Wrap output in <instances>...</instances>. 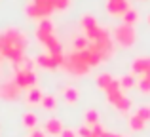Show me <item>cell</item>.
Returning <instances> with one entry per match:
<instances>
[{
    "instance_id": "1",
    "label": "cell",
    "mask_w": 150,
    "mask_h": 137,
    "mask_svg": "<svg viewBox=\"0 0 150 137\" xmlns=\"http://www.w3.org/2000/svg\"><path fill=\"white\" fill-rule=\"evenodd\" d=\"M29 46V36L23 33L21 29H6L0 33V59L6 57L13 63V67H21L23 59H25V50Z\"/></svg>"
},
{
    "instance_id": "2",
    "label": "cell",
    "mask_w": 150,
    "mask_h": 137,
    "mask_svg": "<svg viewBox=\"0 0 150 137\" xmlns=\"http://www.w3.org/2000/svg\"><path fill=\"white\" fill-rule=\"evenodd\" d=\"M36 38L48 48V53H61V42L53 34V23L48 17L40 19V23L36 27Z\"/></svg>"
},
{
    "instance_id": "3",
    "label": "cell",
    "mask_w": 150,
    "mask_h": 137,
    "mask_svg": "<svg viewBox=\"0 0 150 137\" xmlns=\"http://www.w3.org/2000/svg\"><path fill=\"white\" fill-rule=\"evenodd\" d=\"M57 8V0H33L27 6V15L33 19H46Z\"/></svg>"
},
{
    "instance_id": "4",
    "label": "cell",
    "mask_w": 150,
    "mask_h": 137,
    "mask_svg": "<svg viewBox=\"0 0 150 137\" xmlns=\"http://www.w3.org/2000/svg\"><path fill=\"white\" fill-rule=\"evenodd\" d=\"M112 36H114V40H116L122 48H131V46L135 44V40H137V34H135L133 25H125V23L114 29Z\"/></svg>"
},
{
    "instance_id": "5",
    "label": "cell",
    "mask_w": 150,
    "mask_h": 137,
    "mask_svg": "<svg viewBox=\"0 0 150 137\" xmlns=\"http://www.w3.org/2000/svg\"><path fill=\"white\" fill-rule=\"evenodd\" d=\"M13 80L21 89H30L36 86V72L33 69H15Z\"/></svg>"
},
{
    "instance_id": "6",
    "label": "cell",
    "mask_w": 150,
    "mask_h": 137,
    "mask_svg": "<svg viewBox=\"0 0 150 137\" xmlns=\"http://www.w3.org/2000/svg\"><path fill=\"white\" fill-rule=\"evenodd\" d=\"M21 97V88L15 84V80H4L0 82V99L4 101H15Z\"/></svg>"
},
{
    "instance_id": "7",
    "label": "cell",
    "mask_w": 150,
    "mask_h": 137,
    "mask_svg": "<svg viewBox=\"0 0 150 137\" xmlns=\"http://www.w3.org/2000/svg\"><path fill=\"white\" fill-rule=\"evenodd\" d=\"M36 63L44 69H57V67H63L65 55L63 53H42V55L36 57Z\"/></svg>"
},
{
    "instance_id": "8",
    "label": "cell",
    "mask_w": 150,
    "mask_h": 137,
    "mask_svg": "<svg viewBox=\"0 0 150 137\" xmlns=\"http://www.w3.org/2000/svg\"><path fill=\"white\" fill-rule=\"evenodd\" d=\"M127 10H129L127 0H108L106 2V11L110 15H124Z\"/></svg>"
},
{
    "instance_id": "9",
    "label": "cell",
    "mask_w": 150,
    "mask_h": 137,
    "mask_svg": "<svg viewBox=\"0 0 150 137\" xmlns=\"http://www.w3.org/2000/svg\"><path fill=\"white\" fill-rule=\"evenodd\" d=\"M150 70V57H137L131 61V72L137 76H144Z\"/></svg>"
},
{
    "instance_id": "10",
    "label": "cell",
    "mask_w": 150,
    "mask_h": 137,
    "mask_svg": "<svg viewBox=\"0 0 150 137\" xmlns=\"http://www.w3.org/2000/svg\"><path fill=\"white\" fill-rule=\"evenodd\" d=\"M65 130L63 128V122L59 118H48L44 122V131H46V135H61V131Z\"/></svg>"
},
{
    "instance_id": "11",
    "label": "cell",
    "mask_w": 150,
    "mask_h": 137,
    "mask_svg": "<svg viewBox=\"0 0 150 137\" xmlns=\"http://www.w3.org/2000/svg\"><path fill=\"white\" fill-rule=\"evenodd\" d=\"M63 97H65V101L69 105H74L80 99V92H78V88H74V86H67V88L63 89Z\"/></svg>"
},
{
    "instance_id": "12",
    "label": "cell",
    "mask_w": 150,
    "mask_h": 137,
    "mask_svg": "<svg viewBox=\"0 0 150 137\" xmlns=\"http://www.w3.org/2000/svg\"><path fill=\"white\" fill-rule=\"evenodd\" d=\"M42 97H44V93H42L40 88H30L29 92H27V103L29 105H40L42 103Z\"/></svg>"
},
{
    "instance_id": "13",
    "label": "cell",
    "mask_w": 150,
    "mask_h": 137,
    "mask_svg": "<svg viewBox=\"0 0 150 137\" xmlns=\"http://www.w3.org/2000/svg\"><path fill=\"white\" fill-rule=\"evenodd\" d=\"M114 82V78L110 76L108 72H101V74H97V86L103 89V92H106V89L110 88V84Z\"/></svg>"
},
{
    "instance_id": "14",
    "label": "cell",
    "mask_w": 150,
    "mask_h": 137,
    "mask_svg": "<svg viewBox=\"0 0 150 137\" xmlns=\"http://www.w3.org/2000/svg\"><path fill=\"white\" fill-rule=\"evenodd\" d=\"M21 122H23V126H25V128L34 130V128H36V124H38V116L34 114V112H25V114H23V118H21Z\"/></svg>"
},
{
    "instance_id": "15",
    "label": "cell",
    "mask_w": 150,
    "mask_h": 137,
    "mask_svg": "<svg viewBox=\"0 0 150 137\" xmlns=\"http://www.w3.org/2000/svg\"><path fill=\"white\" fill-rule=\"evenodd\" d=\"M114 107H116L120 112H127L129 109H131V99L125 97V95H122V97H118V99L114 101Z\"/></svg>"
},
{
    "instance_id": "16",
    "label": "cell",
    "mask_w": 150,
    "mask_h": 137,
    "mask_svg": "<svg viewBox=\"0 0 150 137\" xmlns=\"http://www.w3.org/2000/svg\"><path fill=\"white\" fill-rule=\"evenodd\" d=\"M144 128H146V122H143L137 114L129 116V130L131 131H143Z\"/></svg>"
},
{
    "instance_id": "17",
    "label": "cell",
    "mask_w": 150,
    "mask_h": 137,
    "mask_svg": "<svg viewBox=\"0 0 150 137\" xmlns=\"http://www.w3.org/2000/svg\"><path fill=\"white\" fill-rule=\"evenodd\" d=\"M84 122H86V126H95V124H99V112L95 111V109H89V111H86L84 112Z\"/></svg>"
},
{
    "instance_id": "18",
    "label": "cell",
    "mask_w": 150,
    "mask_h": 137,
    "mask_svg": "<svg viewBox=\"0 0 150 137\" xmlns=\"http://www.w3.org/2000/svg\"><path fill=\"white\" fill-rule=\"evenodd\" d=\"M122 19H124L125 25H135V23L139 21V11L133 10V8H129V10L125 11L124 15H122Z\"/></svg>"
},
{
    "instance_id": "19",
    "label": "cell",
    "mask_w": 150,
    "mask_h": 137,
    "mask_svg": "<svg viewBox=\"0 0 150 137\" xmlns=\"http://www.w3.org/2000/svg\"><path fill=\"white\" fill-rule=\"evenodd\" d=\"M135 114L139 116L143 122L150 124V105H139V107H137V112H135Z\"/></svg>"
},
{
    "instance_id": "20",
    "label": "cell",
    "mask_w": 150,
    "mask_h": 137,
    "mask_svg": "<svg viewBox=\"0 0 150 137\" xmlns=\"http://www.w3.org/2000/svg\"><path fill=\"white\" fill-rule=\"evenodd\" d=\"M99 23L95 21V17H93L91 13H86L84 17H82V29L84 31H89V29H93V27H97Z\"/></svg>"
},
{
    "instance_id": "21",
    "label": "cell",
    "mask_w": 150,
    "mask_h": 137,
    "mask_svg": "<svg viewBox=\"0 0 150 137\" xmlns=\"http://www.w3.org/2000/svg\"><path fill=\"white\" fill-rule=\"evenodd\" d=\"M133 86H135V76L133 74H124L120 78V88L122 89H131Z\"/></svg>"
},
{
    "instance_id": "22",
    "label": "cell",
    "mask_w": 150,
    "mask_h": 137,
    "mask_svg": "<svg viewBox=\"0 0 150 137\" xmlns=\"http://www.w3.org/2000/svg\"><path fill=\"white\" fill-rule=\"evenodd\" d=\"M40 105H42V109H46V111H53V109L57 107V101H55L53 95H44Z\"/></svg>"
},
{
    "instance_id": "23",
    "label": "cell",
    "mask_w": 150,
    "mask_h": 137,
    "mask_svg": "<svg viewBox=\"0 0 150 137\" xmlns=\"http://www.w3.org/2000/svg\"><path fill=\"white\" fill-rule=\"evenodd\" d=\"M139 89L143 95H150V80L148 78H141L139 80Z\"/></svg>"
},
{
    "instance_id": "24",
    "label": "cell",
    "mask_w": 150,
    "mask_h": 137,
    "mask_svg": "<svg viewBox=\"0 0 150 137\" xmlns=\"http://www.w3.org/2000/svg\"><path fill=\"white\" fill-rule=\"evenodd\" d=\"M89 44V40L86 36H78L76 40H74V46H76V52H80V50H86Z\"/></svg>"
},
{
    "instance_id": "25",
    "label": "cell",
    "mask_w": 150,
    "mask_h": 137,
    "mask_svg": "<svg viewBox=\"0 0 150 137\" xmlns=\"http://www.w3.org/2000/svg\"><path fill=\"white\" fill-rule=\"evenodd\" d=\"M76 133L80 135V137H89V135H91V128H88V126H82L80 130L76 131Z\"/></svg>"
},
{
    "instance_id": "26",
    "label": "cell",
    "mask_w": 150,
    "mask_h": 137,
    "mask_svg": "<svg viewBox=\"0 0 150 137\" xmlns=\"http://www.w3.org/2000/svg\"><path fill=\"white\" fill-rule=\"evenodd\" d=\"M59 137H78V133L74 130H69V128H65V130L61 131V135Z\"/></svg>"
},
{
    "instance_id": "27",
    "label": "cell",
    "mask_w": 150,
    "mask_h": 137,
    "mask_svg": "<svg viewBox=\"0 0 150 137\" xmlns=\"http://www.w3.org/2000/svg\"><path fill=\"white\" fill-rule=\"evenodd\" d=\"M29 137H46V131H42V130H30V135Z\"/></svg>"
},
{
    "instance_id": "28",
    "label": "cell",
    "mask_w": 150,
    "mask_h": 137,
    "mask_svg": "<svg viewBox=\"0 0 150 137\" xmlns=\"http://www.w3.org/2000/svg\"><path fill=\"white\" fill-rule=\"evenodd\" d=\"M70 4V0H57V10H65Z\"/></svg>"
},
{
    "instance_id": "29",
    "label": "cell",
    "mask_w": 150,
    "mask_h": 137,
    "mask_svg": "<svg viewBox=\"0 0 150 137\" xmlns=\"http://www.w3.org/2000/svg\"><path fill=\"white\" fill-rule=\"evenodd\" d=\"M103 137H124V135H118V133H110V131H105Z\"/></svg>"
},
{
    "instance_id": "30",
    "label": "cell",
    "mask_w": 150,
    "mask_h": 137,
    "mask_svg": "<svg viewBox=\"0 0 150 137\" xmlns=\"http://www.w3.org/2000/svg\"><path fill=\"white\" fill-rule=\"evenodd\" d=\"M143 78H148V80H150V70H148V72H146V74H144V76H143Z\"/></svg>"
},
{
    "instance_id": "31",
    "label": "cell",
    "mask_w": 150,
    "mask_h": 137,
    "mask_svg": "<svg viewBox=\"0 0 150 137\" xmlns=\"http://www.w3.org/2000/svg\"><path fill=\"white\" fill-rule=\"evenodd\" d=\"M146 23H148V25H150V13L146 15Z\"/></svg>"
},
{
    "instance_id": "32",
    "label": "cell",
    "mask_w": 150,
    "mask_h": 137,
    "mask_svg": "<svg viewBox=\"0 0 150 137\" xmlns=\"http://www.w3.org/2000/svg\"><path fill=\"white\" fill-rule=\"evenodd\" d=\"M141 2H144V0H141Z\"/></svg>"
},
{
    "instance_id": "33",
    "label": "cell",
    "mask_w": 150,
    "mask_h": 137,
    "mask_svg": "<svg viewBox=\"0 0 150 137\" xmlns=\"http://www.w3.org/2000/svg\"><path fill=\"white\" fill-rule=\"evenodd\" d=\"M124 137H125V135H124Z\"/></svg>"
}]
</instances>
